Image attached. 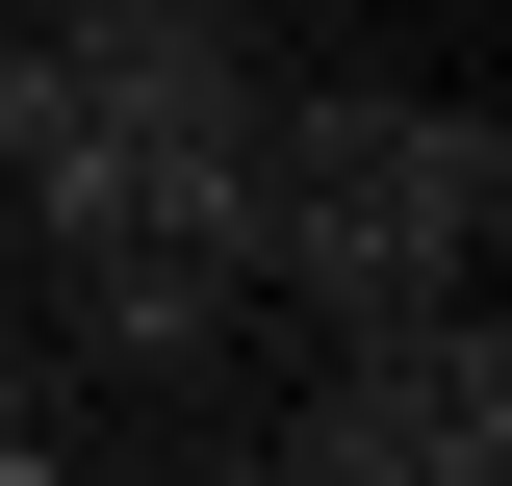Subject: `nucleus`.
Returning <instances> with one entry per match:
<instances>
[{"mask_svg":"<svg viewBox=\"0 0 512 486\" xmlns=\"http://www.w3.org/2000/svg\"><path fill=\"white\" fill-rule=\"evenodd\" d=\"M0 486H52V333L0 307Z\"/></svg>","mask_w":512,"mask_h":486,"instance_id":"3","label":"nucleus"},{"mask_svg":"<svg viewBox=\"0 0 512 486\" xmlns=\"http://www.w3.org/2000/svg\"><path fill=\"white\" fill-rule=\"evenodd\" d=\"M512 231V128L487 103H410V77H308L256 103V282L359 333V307H461Z\"/></svg>","mask_w":512,"mask_h":486,"instance_id":"1","label":"nucleus"},{"mask_svg":"<svg viewBox=\"0 0 512 486\" xmlns=\"http://www.w3.org/2000/svg\"><path fill=\"white\" fill-rule=\"evenodd\" d=\"M512 461V333H487V282L461 307H359L308 359V410H282V486H487Z\"/></svg>","mask_w":512,"mask_h":486,"instance_id":"2","label":"nucleus"}]
</instances>
